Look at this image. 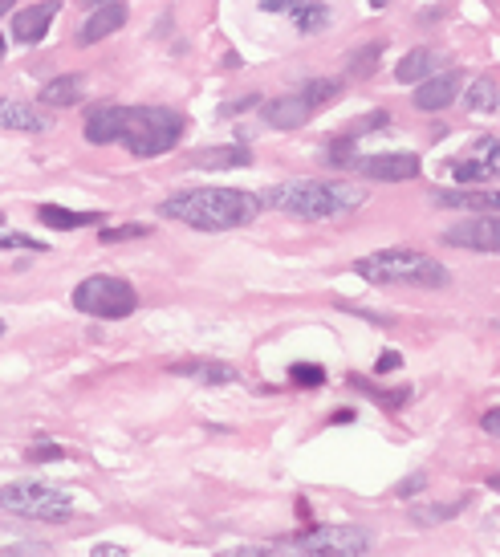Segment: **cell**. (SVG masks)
<instances>
[{
	"instance_id": "cell-1",
	"label": "cell",
	"mask_w": 500,
	"mask_h": 557,
	"mask_svg": "<svg viewBox=\"0 0 500 557\" xmlns=\"http://www.w3.org/2000/svg\"><path fill=\"white\" fill-rule=\"evenodd\" d=\"M265 200L240 188H192V192H175L171 200L159 204L167 220H179L196 232H232L244 228L261 216Z\"/></svg>"
},
{
	"instance_id": "cell-2",
	"label": "cell",
	"mask_w": 500,
	"mask_h": 557,
	"mask_svg": "<svg viewBox=\"0 0 500 557\" xmlns=\"http://www.w3.org/2000/svg\"><path fill=\"white\" fill-rule=\"evenodd\" d=\"M269 208L293 216V220H338L354 208H362V188L338 179H285L261 196Z\"/></svg>"
},
{
	"instance_id": "cell-3",
	"label": "cell",
	"mask_w": 500,
	"mask_h": 557,
	"mask_svg": "<svg viewBox=\"0 0 500 557\" xmlns=\"http://www.w3.org/2000/svg\"><path fill=\"white\" fill-rule=\"evenodd\" d=\"M354 273L370 285H407V289H444L452 277L440 261L415 249H383L354 261Z\"/></svg>"
},
{
	"instance_id": "cell-4",
	"label": "cell",
	"mask_w": 500,
	"mask_h": 557,
	"mask_svg": "<svg viewBox=\"0 0 500 557\" xmlns=\"http://www.w3.org/2000/svg\"><path fill=\"white\" fill-rule=\"evenodd\" d=\"M187 131V122L179 110H167V106H127L122 110V135L118 143L127 147L131 155L139 159H155V155H167L179 147Z\"/></svg>"
},
{
	"instance_id": "cell-5",
	"label": "cell",
	"mask_w": 500,
	"mask_h": 557,
	"mask_svg": "<svg viewBox=\"0 0 500 557\" xmlns=\"http://www.w3.org/2000/svg\"><path fill=\"white\" fill-rule=\"evenodd\" d=\"M0 509L13 517H29V521H70L74 517V497L70 488L61 484H45V480H17L0 488Z\"/></svg>"
},
{
	"instance_id": "cell-6",
	"label": "cell",
	"mask_w": 500,
	"mask_h": 557,
	"mask_svg": "<svg viewBox=\"0 0 500 557\" xmlns=\"http://www.w3.org/2000/svg\"><path fill=\"white\" fill-rule=\"evenodd\" d=\"M74 309L86 318H102V322H122L139 309V293L131 281L110 277V273H94L86 281H78L74 289Z\"/></svg>"
},
{
	"instance_id": "cell-7",
	"label": "cell",
	"mask_w": 500,
	"mask_h": 557,
	"mask_svg": "<svg viewBox=\"0 0 500 557\" xmlns=\"http://www.w3.org/2000/svg\"><path fill=\"white\" fill-rule=\"evenodd\" d=\"M289 545H293V549H301V553L358 557V553H370V533H366V529H354V525H322V529L297 533Z\"/></svg>"
},
{
	"instance_id": "cell-8",
	"label": "cell",
	"mask_w": 500,
	"mask_h": 557,
	"mask_svg": "<svg viewBox=\"0 0 500 557\" xmlns=\"http://www.w3.org/2000/svg\"><path fill=\"white\" fill-rule=\"evenodd\" d=\"M350 171L374 179V183H403L419 175V155L411 151H387V155H350L346 159Z\"/></svg>"
},
{
	"instance_id": "cell-9",
	"label": "cell",
	"mask_w": 500,
	"mask_h": 557,
	"mask_svg": "<svg viewBox=\"0 0 500 557\" xmlns=\"http://www.w3.org/2000/svg\"><path fill=\"white\" fill-rule=\"evenodd\" d=\"M444 244L468 253H500V216H472L444 232Z\"/></svg>"
},
{
	"instance_id": "cell-10",
	"label": "cell",
	"mask_w": 500,
	"mask_h": 557,
	"mask_svg": "<svg viewBox=\"0 0 500 557\" xmlns=\"http://www.w3.org/2000/svg\"><path fill=\"white\" fill-rule=\"evenodd\" d=\"M265 13H281L293 21L297 33H322L330 25V9L322 5V0H261Z\"/></svg>"
},
{
	"instance_id": "cell-11",
	"label": "cell",
	"mask_w": 500,
	"mask_h": 557,
	"mask_svg": "<svg viewBox=\"0 0 500 557\" xmlns=\"http://www.w3.org/2000/svg\"><path fill=\"white\" fill-rule=\"evenodd\" d=\"M460 86H464V74L460 70H440V74H431L415 86V110H448L456 98H460Z\"/></svg>"
},
{
	"instance_id": "cell-12",
	"label": "cell",
	"mask_w": 500,
	"mask_h": 557,
	"mask_svg": "<svg viewBox=\"0 0 500 557\" xmlns=\"http://www.w3.org/2000/svg\"><path fill=\"white\" fill-rule=\"evenodd\" d=\"M131 9H127V0H106V5H98L82 29H78V45H94V41H106L110 33H118L122 25H127Z\"/></svg>"
},
{
	"instance_id": "cell-13",
	"label": "cell",
	"mask_w": 500,
	"mask_h": 557,
	"mask_svg": "<svg viewBox=\"0 0 500 557\" xmlns=\"http://www.w3.org/2000/svg\"><path fill=\"white\" fill-rule=\"evenodd\" d=\"M261 114H265V122L273 131H301L305 122L314 118V106H309L301 94H285V98H269L261 106Z\"/></svg>"
},
{
	"instance_id": "cell-14",
	"label": "cell",
	"mask_w": 500,
	"mask_h": 557,
	"mask_svg": "<svg viewBox=\"0 0 500 557\" xmlns=\"http://www.w3.org/2000/svg\"><path fill=\"white\" fill-rule=\"evenodd\" d=\"M122 110H127V106H118V102L90 106L86 110V143H94V147L118 143V135H122Z\"/></svg>"
},
{
	"instance_id": "cell-15",
	"label": "cell",
	"mask_w": 500,
	"mask_h": 557,
	"mask_svg": "<svg viewBox=\"0 0 500 557\" xmlns=\"http://www.w3.org/2000/svg\"><path fill=\"white\" fill-rule=\"evenodd\" d=\"M0 131H25V135H41L49 131V114L21 102V98H0Z\"/></svg>"
},
{
	"instance_id": "cell-16",
	"label": "cell",
	"mask_w": 500,
	"mask_h": 557,
	"mask_svg": "<svg viewBox=\"0 0 500 557\" xmlns=\"http://www.w3.org/2000/svg\"><path fill=\"white\" fill-rule=\"evenodd\" d=\"M57 9H61L57 0H41V5H29L25 13H17V21H13V41H17V45H37V41L49 33Z\"/></svg>"
},
{
	"instance_id": "cell-17",
	"label": "cell",
	"mask_w": 500,
	"mask_h": 557,
	"mask_svg": "<svg viewBox=\"0 0 500 557\" xmlns=\"http://www.w3.org/2000/svg\"><path fill=\"white\" fill-rule=\"evenodd\" d=\"M440 208H460V212H476V216H500V192H480V188H456V192H440L435 196Z\"/></svg>"
},
{
	"instance_id": "cell-18",
	"label": "cell",
	"mask_w": 500,
	"mask_h": 557,
	"mask_svg": "<svg viewBox=\"0 0 500 557\" xmlns=\"http://www.w3.org/2000/svg\"><path fill=\"white\" fill-rule=\"evenodd\" d=\"M171 375H179V379H196V383H208V387H220V383H236V370H232V366H220V362H204V358L171 362Z\"/></svg>"
},
{
	"instance_id": "cell-19",
	"label": "cell",
	"mask_w": 500,
	"mask_h": 557,
	"mask_svg": "<svg viewBox=\"0 0 500 557\" xmlns=\"http://www.w3.org/2000/svg\"><path fill=\"white\" fill-rule=\"evenodd\" d=\"M440 66V53L435 49H411L399 66H395V78L403 82V86H411V82H423V78H431V74H440L435 70Z\"/></svg>"
},
{
	"instance_id": "cell-20",
	"label": "cell",
	"mask_w": 500,
	"mask_h": 557,
	"mask_svg": "<svg viewBox=\"0 0 500 557\" xmlns=\"http://www.w3.org/2000/svg\"><path fill=\"white\" fill-rule=\"evenodd\" d=\"M244 163H253V151H248L244 143L212 147V151H196L192 155V167H204V171H224V167H244Z\"/></svg>"
},
{
	"instance_id": "cell-21",
	"label": "cell",
	"mask_w": 500,
	"mask_h": 557,
	"mask_svg": "<svg viewBox=\"0 0 500 557\" xmlns=\"http://www.w3.org/2000/svg\"><path fill=\"white\" fill-rule=\"evenodd\" d=\"M37 220L49 224V228H90V224H102L106 216L102 212H70L61 204H41L37 208Z\"/></svg>"
},
{
	"instance_id": "cell-22",
	"label": "cell",
	"mask_w": 500,
	"mask_h": 557,
	"mask_svg": "<svg viewBox=\"0 0 500 557\" xmlns=\"http://www.w3.org/2000/svg\"><path fill=\"white\" fill-rule=\"evenodd\" d=\"M78 98H86V78H82V74L53 78V82L41 90V102H45V106H74Z\"/></svg>"
},
{
	"instance_id": "cell-23",
	"label": "cell",
	"mask_w": 500,
	"mask_h": 557,
	"mask_svg": "<svg viewBox=\"0 0 500 557\" xmlns=\"http://www.w3.org/2000/svg\"><path fill=\"white\" fill-rule=\"evenodd\" d=\"M496 175H500V167H492V163L480 159V155H464V159L452 163V179L464 183V188H480V183H488V179H496Z\"/></svg>"
},
{
	"instance_id": "cell-24",
	"label": "cell",
	"mask_w": 500,
	"mask_h": 557,
	"mask_svg": "<svg viewBox=\"0 0 500 557\" xmlns=\"http://www.w3.org/2000/svg\"><path fill=\"white\" fill-rule=\"evenodd\" d=\"M301 98L314 106V114H318V110H326V106H334L342 98V82L338 78H314V82L301 86Z\"/></svg>"
},
{
	"instance_id": "cell-25",
	"label": "cell",
	"mask_w": 500,
	"mask_h": 557,
	"mask_svg": "<svg viewBox=\"0 0 500 557\" xmlns=\"http://www.w3.org/2000/svg\"><path fill=\"white\" fill-rule=\"evenodd\" d=\"M346 383H350L354 391H362L366 399H374V403L391 407V411H399V407H403V403L411 399V391H407V387H399V391H383V387H374V383H370V379H362V375H350Z\"/></svg>"
},
{
	"instance_id": "cell-26",
	"label": "cell",
	"mask_w": 500,
	"mask_h": 557,
	"mask_svg": "<svg viewBox=\"0 0 500 557\" xmlns=\"http://www.w3.org/2000/svg\"><path fill=\"white\" fill-rule=\"evenodd\" d=\"M383 49H387V41H374V45L350 53V57H346V74H350V78H370V74H374V61H383Z\"/></svg>"
},
{
	"instance_id": "cell-27",
	"label": "cell",
	"mask_w": 500,
	"mask_h": 557,
	"mask_svg": "<svg viewBox=\"0 0 500 557\" xmlns=\"http://www.w3.org/2000/svg\"><path fill=\"white\" fill-rule=\"evenodd\" d=\"M468 110H472V114H492V110H500V90H496L492 78L472 82V90H468Z\"/></svg>"
},
{
	"instance_id": "cell-28",
	"label": "cell",
	"mask_w": 500,
	"mask_h": 557,
	"mask_svg": "<svg viewBox=\"0 0 500 557\" xmlns=\"http://www.w3.org/2000/svg\"><path fill=\"white\" fill-rule=\"evenodd\" d=\"M0 253H45V244L25 232H5L0 236Z\"/></svg>"
},
{
	"instance_id": "cell-29",
	"label": "cell",
	"mask_w": 500,
	"mask_h": 557,
	"mask_svg": "<svg viewBox=\"0 0 500 557\" xmlns=\"http://www.w3.org/2000/svg\"><path fill=\"white\" fill-rule=\"evenodd\" d=\"M289 379H293L297 387H322V383H326V370L314 366V362H297V366L289 370Z\"/></svg>"
},
{
	"instance_id": "cell-30",
	"label": "cell",
	"mask_w": 500,
	"mask_h": 557,
	"mask_svg": "<svg viewBox=\"0 0 500 557\" xmlns=\"http://www.w3.org/2000/svg\"><path fill=\"white\" fill-rule=\"evenodd\" d=\"M387 122H391L387 110H374V114H366V118H354L350 127H346V135H350V139H362V135H370L374 127H387Z\"/></svg>"
},
{
	"instance_id": "cell-31",
	"label": "cell",
	"mask_w": 500,
	"mask_h": 557,
	"mask_svg": "<svg viewBox=\"0 0 500 557\" xmlns=\"http://www.w3.org/2000/svg\"><path fill=\"white\" fill-rule=\"evenodd\" d=\"M151 228L147 224H122V228H102V244H114V240H135V236H147Z\"/></svg>"
},
{
	"instance_id": "cell-32",
	"label": "cell",
	"mask_w": 500,
	"mask_h": 557,
	"mask_svg": "<svg viewBox=\"0 0 500 557\" xmlns=\"http://www.w3.org/2000/svg\"><path fill=\"white\" fill-rule=\"evenodd\" d=\"M472 155H480V159H488L492 167H500V139H476V143H472Z\"/></svg>"
},
{
	"instance_id": "cell-33",
	"label": "cell",
	"mask_w": 500,
	"mask_h": 557,
	"mask_svg": "<svg viewBox=\"0 0 500 557\" xmlns=\"http://www.w3.org/2000/svg\"><path fill=\"white\" fill-rule=\"evenodd\" d=\"M25 460H33V464H49V460H66V452L53 448V444H41V448H29Z\"/></svg>"
},
{
	"instance_id": "cell-34",
	"label": "cell",
	"mask_w": 500,
	"mask_h": 557,
	"mask_svg": "<svg viewBox=\"0 0 500 557\" xmlns=\"http://www.w3.org/2000/svg\"><path fill=\"white\" fill-rule=\"evenodd\" d=\"M480 431H484V436H492V440H500V407L480 415Z\"/></svg>"
},
{
	"instance_id": "cell-35",
	"label": "cell",
	"mask_w": 500,
	"mask_h": 557,
	"mask_svg": "<svg viewBox=\"0 0 500 557\" xmlns=\"http://www.w3.org/2000/svg\"><path fill=\"white\" fill-rule=\"evenodd\" d=\"M399 366H403V354L399 350H383L379 362H374V370H379V375H387V370H399Z\"/></svg>"
},
{
	"instance_id": "cell-36",
	"label": "cell",
	"mask_w": 500,
	"mask_h": 557,
	"mask_svg": "<svg viewBox=\"0 0 500 557\" xmlns=\"http://www.w3.org/2000/svg\"><path fill=\"white\" fill-rule=\"evenodd\" d=\"M248 106H257V94H244L240 102H232V106H224L220 114H240V110H248Z\"/></svg>"
},
{
	"instance_id": "cell-37",
	"label": "cell",
	"mask_w": 500,
	"mask_h": 557,
	"mask_svg": "<svg viewBox=\"0 0 500 557\" xmlns=\"http://www.w3.org/2000/svg\"><path fill=\"white\" fill-rule=\"evenodd\" d=\"M419 484H423V476H415V480H403V484H399V492H403V497H411V492H419Z\"/></svg>"
},
{
	"instance_id": "cell-38",
	"label": "cell",
	"mask_w": 500,
	"mask_h": 557,
	"mask_svg": "<svg viewBox=\"0 0 500 557\" xmlns=\"http://www.w3.org/2000/svg\"><path fill=\"white\" fill-rule=\"evenodd\" d=\"M98 557H118V553H127V549H118V545H94Z\"/></svg>"
},
{
	"instance_id": "cell-39",
	"label": "cell",
	"mask_w": 500,
	"mask_h": 557,
	"mask_svg": "<svg viewBox=\"0 0 500 557\" xmlns=\"http://www.w3.org/2000/svg\"><path fill=\"white\" fill-rule=\"evenodd\" d=\"M13 5H17V0H0V17H5V13L13 9Z\"/></svg>"
},
{
	"instance_id": "cell-40",
	"label": "cell",
	"mask_w": 500,
	"mask_h": 557,
	"mask_svg": "<svg viewBox=\"0 0 500 557\" xmlns=\"http://www.w3.org/2000/svg\"><path fill=\"white\" fill-rule=\"evenodd\" d=\"M488 488H492V492H500V472H496V476H488Z\"/></svg>"
},
{
	"instance_id": "cell-41",
	"label": "cell",
	"mask_w": 500,
	"mask_h": 557,
	"mask_svg": "<svg viewBox=\"0 0 500 557\" xmlns=\"http://www.w3.org/2000/svg\"><path fill=\"white\" fill-rule=\"evenodd\" d=\"M387 5V0H370V9H383Z\"/></svg>"
},
{
	"instance_id": "cell-42",
	"label": "cell",
	"mask_w": 500,
	"mask_h": 557,
	"mask_svg": "<svg viewBox=\"0 0 500 557\" xmlns=\"http://www.w3.org/2000/svg\"><path fill=\"white\" fill-rule=\"evenodd\" d=\"M5 49H9V45H5V33H0V57H5Z\"/></svg>"
},
{
	"instance_id": "cell-43",
	"label": "cell",
	"mask_w": 500,
	"mask_h": 557,
	"mask_svg": "<svg viewBox=\"0 0 500 557\" xmlns=\"http://www.w3.org/2000/svg\"><path fill=\"white\" fill-rule=\"evenodd\" d=\"M90 5H94V9H98V5H106V0H90Z\"/></svg>"
},
{
	"instance_id": "cell-44",
	"label": "cell",
	"mask_w": 500,
	"mask_h": 557,
	"mask_svg": "<svg viewBox=\"0 0 500 557\" xmlns=\"http://www.w3.org/2000/svg\"><path fill=\"white\" fill-rule=\"evenodd\" d=\"M0 334H5V322H0Z\"/></svg>"
},
{
	"instance_id": "cell-45",
	"label": "cell",
	"mask_w": 500,
	"mask_h": 557,
	"mask_svg": "<svg viewBox=\"0 0 500 557\" xmlns=\"http://www.w3.org/2000/svg\"><path fill=\"white\" fill-rule=\"evenodd\" d=\"M0 224H5V212H0Z\"/></svg>"
}]
</instances>
